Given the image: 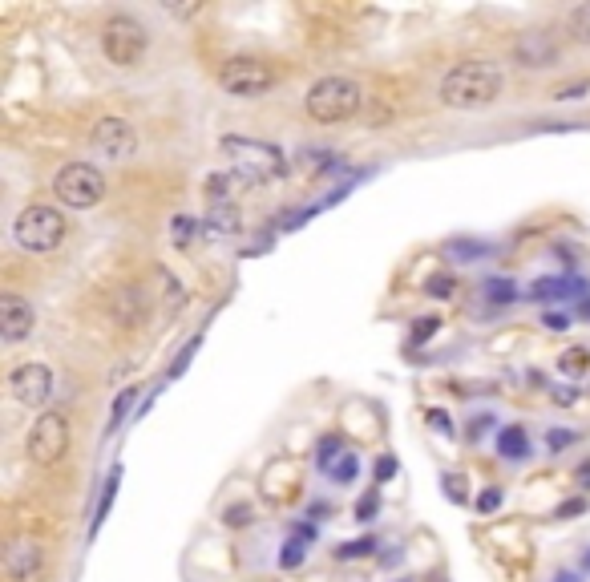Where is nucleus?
<instances>
[{"label":"nucleus","mask_w":590,"mask_h":582,"mask_svg":"<svg viewBox=\"0 0 590 582\" xmlns=\"http://www.w3.org/2000/svg\"><path fill=\"white\" fill-rule=\"evenodd\" d=\"M558 582H578V574H558Z\"/></svg>","instance_id":"obj_44"},{"label":"nucleus","mask_w":590,"mask_h":582,"mask_svg":"<svg viewBox=\"0 0 590 582\" xmlns=\"http://www.w3.org/2000/svg\"><path fill=\"white\" fill-rule=\"evenodd\" d=\"M89 146L97 150L102 162L122 166V162H130L138 154V130L126 118H97L93 130H89Z\"/></svg>","instance_id":"obj_8"},{"label":"nucleus","mask_w":590,"mask_h":582,"mask_svg":"<svg viewBox=\"0 0 590 582\" xmlns=\"http://www.w3.org/2000/svg\"><path fill=\"white\" fill-rule=\"evenodd\" d=\"M586 93H590V85H586V81H578V85L558 89V93H554V102H578V97H586Z\"/></svg>","instance_id":"obj_35"},{"label":"nucleus","mask_w":590,"mask_h":582,"mask_svg":"<svg viewBox=\"0 0 590 582\" xmlns=\"http://www.w3.org/2000/svg\"><path fill=\"white\" fill-rule=\"evenodd\" d=\"M570 291H582V296H590V283L582 279H562V275H554V279H534V287L526 291L530 300H566Z\"/></svg>","instance_id":"obj_14"},{"label":"nucleus","mask_w":590,"mask_h":582,"mask_svg":"<svg viewBox=\"0 0 590 582\" xmlns=\"http://www.w3.org/2000/svg\"><path fill=\"white\" fill-rule=\"evenodd\" d=\"M219 85L231 97H263L279 85V73H275V65H267L259 57H231L219 69Z\"/></svg>","instance_id":"obj_7"},{"label":"nucleus","mask_w":590,"mask_h":582,"mask_svg":"<svg viewBox=\"0 0 590 582\" xmlns=\"http://www.w3.org/2000/svg\"><path fill=\"white\" fill-rule=\"evenodd\" d=\"M445 255L453 259V263H477V259H489L494 255V243H481V239H449L445 243Z\"/></svg>","instance_id":"obj_18"},{"label":"nucleus","mask_w":590,"mask_h":582,"mask_svg":"<svg viewBox=\"0 0 590 582\" xmlns=\"http://www.w3.org/2000/svg\"><path fill=\"white\" fill-rule=\"evenodd\" d=\"M376 506H380V498H376V490H372V494H364V498H360L356 518H360V522H372V518H376Z\"/></svg>","instance_id":"obj_34"},{"label":"nucleus","mask_w":590,"mask_h":582,"mask_svg":"<svg viewBox=\"0 0 590 582\" xmlns=\"http://www.w3.org/2000/svg\"><path fill=\"white\" fill-rule=\"evenodd\" d=\"M223 154L231 158V170L243 174L247 182H263L287 170V158L275 142H259V138H223Z\"/></svg>","instance_id":"obj_4"},{"label":"nucleus","mask_w":590,"mask_h":582,"mask_svg":"<svg viewBox=\"0 0 590 582\" xmlns=\"http://www.w3.org/2000/svg\"><path fill=\"white\" fill-rule=\"evenodd\" d=\"M199 348H203V332H194V336H190V340H186V344L178 348L174 364L166 368V380H178V376H182V372L190 368V360H194V356H199Z\"/></svg>","instance_id":"obj_20"},{"label":"nucleus","mask_w":590,"mask_h":582,"mask_svg":"<svg viewBox=\"0 0 590 582\" xmlns=\"http://www.w3.org/2000/svg\"><path fill=\"white\" fill-rule=\"evenodd\" d=\"M33 324H37L33 304L25 296H17V291H5V300H0V340L21 344L25 336H33Z\"/></svg>","instance_id":"obj_11"},{"label":"nucleus","mask_w":590,"mask_h":582,"mask_svg":"<svg viewBox=\"0 0 590 582\" xmlns=\"http://www.w3.org/2000/svg\"><path fill=\"white\" fill-rule=\"evenodd\" d=\"M558 368H562V372H570V376H582V372L590 368V352H586V348H570V352H562Z\"/></svg>","instance_id":"obj_26"},{"label":"nucleus","mask_w":590,"mask_h":582,"mask_svg":"<svg viewBox=\"0 0 590 582\" xmlns=\"http://www.w3.org/2000/svg\"><path fill=\"white\" fill-rule=\"evenodd\" d=\"M118 485H122V465H114L110 477H106V485H102V502H97V510H93L89 538H97V530L106 526V518H110V510H114V498H118Z\"/></svg>","instance_id":"obj_15"},{"label":"nucleus","mask_w":590,"mask_h":582,"mask_svg":"<svg viewBox=\"0 0 590 582\" xmlns=\"http://www.w3.org/2000/svg\"><path fill=\"white\" fill-rule=\"evenodd\" d=\"M429 421H433V429H437V433H445V437H453V421H449V417H445L441 409H433V413H429Z\"/></svg>","instance_id":"obj_40"},{"label":"nucleus","mask_w":590,"mask_h":582,"mask_svg":"<svg viewBox=\"0 0 590 582\" xmlns=\"http://www.w3.org/2000/svg\"><path fill=\"white\" fill-rule=\"evenodd\" d=\"M328 477H332V481H340V485L356 481V477H360V457H356V453H344V457H340V465H336Z\"/></svg>","instance_id":"obj_27"},{"label":"nucleus","mask_w":590,"mask_h":582,"mask_svg":"<svg viewBox=\"0 0 590 582\" xmlns=\"http://www.w3.org/2000/svg\"><path fill=\"white\" fill-rule=\"evenodd\" d=\"M498 453H502L506 461H526V457H530V433H526L522 425H506V429L498 433Z\"/></svg>","instance_id":"obj_17"},{"label":"nucleus","mask_w":590,"mask_h":582,"mask_svg":"<svg viewBox=\"0 0 590 582\" xmlns=\"http://www.w3.org/2000/svg\"><path fill=\"white\" fill-rule=\"evenodd\" d=\"M546 445H550V453H558V449L574 445V433H570V429H554V433L546 437Z\"/></svg>","instance_id":"obj_38"},{"label":"nucleus","mask_w":590,"mask_h":582,"mask_svg":"<svg viewBox=\"0 0 590 582\" xmlns=\"http://www.w3.org/2000/svg\"><path fill=\"white\" fill-rule=\"evenodd\" d=\"M5 574H9V582H41V574H45V550H41V542L17 538L5 550Z\"/></svg>","instance_id":"obj_12"},{"label":"nucleus","mask_w":590,"mask_h":582,"mask_svg":"<svg viewBox=\"0 0 590 582\" xmlns=\"http://www.w3.org/2000/svg\"><path fill=\"white\" fill-rule=\"evenodd\" d=\"M134 405H138V388H122L118 401H114V413H110L106 433H118V429L126 425V417H130V409H134Z\"/></svg>","instance_id":"obj_21"},{"label":"nucleus","mask_w":590,"mask_h":582,"mask_svg":"<svg viewBox=\"0 0 590 582\" xmlns=\"http://www.w3.org/2000/svg\"><path fill=\"white\" fill-rule=\"evenodd\" d=\"M239 211L235 207H215L211 215V235H239Z\"/></svg>","instance_id":"obj_23"},{"label":"nucleus","mask_w":590,"mask_h":582,"mask_svg":"<svg viewBox=\"0 0 590 582\" xmlns=\"http://www.w3.org/2000/svg\"><path fill=\"white\" fill-rule=\"evenodd\" d=\"M578 514H586V498H570V502H562V506L554 510L558 522H570V518H578Z\"/></svg>","instance_id":"obj_33"},{"label":"nucleus","mask_w":590,"mask_h":582,"mask_svg":"<svg viewBox=\"0 0 590 582\" xmlns=\"http://www.w3.org/2000/svg\"><path fill=\"white\" fill-rule=\"evenodd\" d=\"M542 324H546V332H566V328H570V320H566L562 312H546Z\"/></svg>","instance_id":"obj_39"},{"label":"nucleus","mask_w":590,"mask_h":582,"mask_svg":"<svg viewBox=\"0 0 590 582\" xmlns=\"http://www.w3.org/2000/svg\"><path fill=\"white\" fill-rule=\"evenodd\" d=\"M227 522H231V526H243V522H247V506H235V510H227Z\"/></svg>","instance_id":"obj_41"},{"label":"nucleus","mask_w":590,"mask_h":582,"mask_svg":"<svg viewBox=\"0 0 590 582\" xmlns=\"http://www.w3.org/2000/svg\"><path fill=\"white\" fill-rule=\"evenodd\" d=\"M425 291L433 300H449L453 291H457V279L453 275H429V283H425Z\"/></svg>","instance_id":"obj_29"},{"label":"nucleus","mask_w":590,"mask_h":582,"mask_svg":"<svg viewBox=\"0 0 590 582\" xmlns=\"http://www.w3.org/2000/svg\"><path fill=\"white\" fill-rule=\"evenodd\" d=\"M53 194L69 211H93L97 203L106 199V178H102V170L89 166V162H69V166L57 170Z\"/></svg>","instance_id":"obj_6"},{"label":"nucleus","mask_w":590,"mask_h":582,"mask_svg":"<svg viewBox=\"0 0 590 582\" xmlns=\"http://www.w3.org/2000/svg\"><path fill=\"white\" fill-rule=\"evenodd\" d=\"M401 582H405V578H401Z\"/></svg>","instance_id":"obj_46"},{"label":"nucleus","mask_w":590,"mask_h":582,"mask_svg":"<svg viewBox=\"0 0 590 582\" xmlns=\"http://www.w3.org/2000/svg\"><path fill=\"white\" fill-rule=\"evenodd\" d=\"M392 473H397V457L388 453V457H380V461H376V485H384Z\"/></svg>","instance_id":"obj_37"},{"label":"nucleus","mask_w":590,"mask_h":582,"mask_svg":"<svg viewBox=\"0 0 590 582\" xmlns=\"http://www.w3.org/2000/svg\"><path fill=\"white\" fill-rule=\"evenodd\" d=\"M65 215L57 211V207H45V203H33V207H25L21 215H17V223H13V239H17V247L21 251H29V255H49V251H57L61 243H65Z\"/></svg>","instance_id":"obj_3"},{"label":"nucleus","mask_w":590,"mask_h":582,"mask_svg":"<svg viewBox=\"0 0 590 582\" xmlns=\"http://www.w3.org/2000/svg\"><path fill=\"white\" fill-rule=\"evenodd\" d=\"M514 57H518L526 69H546V65L558 57V45L550 41V33L530 29V33H522V37L514 41Z\"/></svg>","instance_id":"obj_13"},{"label":"nucleus","mask_w":590,"mask_h":582,"mask_svg":"<svg viewBox=\"0 0 590 582\" xmlns=\"http://www.w3.org/2000/svg\"><path fill=\"white\" fill-rule=\"evenodd\" d=\"M146 49H150V33H146V25L138 17H130V13L106 17V25H102V53L110 57V65L134 69L146 57Z\"/></svg>","instance_id":"obj_5"},{"label":"nucleus","mask_w":590,"mask_h":582,"mask_svg":"<svg viewBox=\"0 0 590 582\" xmlns=\"http://www.w3.org/2000/svg\"><path fill=\"white\" fill-rule=\"evenodd\" d=\"M372 550H376V538H360V542H344L336 554L340 558H368Z\"/></svg>","instance_id":"obj_31"},{"label":"nucleus","mask_w":590,"mask_h":582,"mask_svg":"<svg viewBox=\"0 0 590 582\" xmlns=\"http://www.w3.org/2000/svg\"><path fill=\"white\" fill-rule=\"evenodd\" d=\"M304 558H308V546H304V538H287V542H283V550H279V566H283V570L304 566Z\"/></svg>","instance_id":"obj_24"},{"label":"nucleus","mask_w":590,"mask_h":582,"mask_svg":"<svg viewBox=\"0 0 590 582\" xmlns=\"http://www.w3.org/2000/svg\"><path fill=\"white\" fill-rule=\"evenodd\" d=\"M9 393H13L21 405H29V409L49 405V397H53V372H49V364H37V360L17 364V368L9 372Z\"/></svg>","instance_id":"obj_10"},{"label":"nucleus","mask_w":590,"mask_h":582,"mask_svg":"<svg viewBox=\"0 0 590 582\" xmlns=\"http://www.w3.org/2000/svg\"><path fill=\"white\" fill-rule=\"evenodd\" d=\"M304 106H308V118L320 122V126H336V122H348L360 114L364 106V93L352 77H320L308 97H304Z\"/></svg>","instance_id":"obj_2"},{"label":"nucleus","mask_w":590,"mask_h":582,"mask_svg":"<svg viewBox=\"0 0 590 582\" xmlns=\"http://www.w3.org/2000/svg\"><path fill=\"white\" fill-rule=\"evenodd\" d=\"M340 457H344V445H340V437H324V441L316 445V465H320L324 473H332V469L340 465Z\"/></svg>","instance_id":"obj_22"},{"label":"nucleus","mask_w":590,"mask_h":582,"mask_svg":"<svg viewBox=\"0 0 590 582\" xmlns=\"http://www.w3.org/2000/svg\"><path fill=\"white\" fill-rule=\"evenodd\" d=\"M69 441H73V429L65 421V413H45L33 421V433H29V461L37 465H57L65 453H69Z\"/></svg>","instance_id":"obj_9"},{"label":"nucleus","mask_w":590,"mask_h":582,"mask_svg":"<svg viewBox=\"0 0 590 582\" xmlns=\"http://www.w3.org/2000/svg\"><path fill=\"white\" fill-rule=\"evenodd\" d=\"M554 401H558V405H570V401H574V393H570V388H558Z\"/></svg>","instance_id":"obj_42"},{"label":"nucleus","mask_w":590,"mask_h":582,"mask_svg":"<svg viewBox=\"0 0 590 582\" xmlns=\"http://www.w3.org/2000/svg\"><path fill=\"white\" fill-rule=\"evenodd\" d=\"M437 328H441V320H437V316H425V320L413 324V340H429Z\"/></svg>","instance_id":"obj_36"},{"label":"nucleus","mask_w":590,"mask_h":582,"mask_svg":"<svg viewBox=\"0 0 590 582\" xmlns=\"http://www.w3.org/2000/svg\"><path fill=\"white\" fill-rule=\"evenodd\" d=\"M146 320V296H142V287H126L122 296H118V324L122 328H138Z\"/></svg>","instance_id":"obj_16"},{"label":"nucleus","mask_w":590,"mask_h":582,"mask_svg":"<svg viewBox=\"0 0 590 582\" xmlns=\"http://www.w3.org/2000/svg\"><path fill=\"white\" fill-rule=\"evenodd\" d=\"M582 574H590V550H582Z\"/></svg>","instance_id":"obj_43"},{"label":"nucleus","mask_w":590,"mask_h":582,"mask_svg":"<svg viewBox=\"0 0 590 582\" xmlns=\"http://www.w3.org/2000/svg\"><path fill=\"white\" fill-rule=\"evenodd\" d=\"M498 506H502V490H494V485H489V490H481V494H477V510H481V514H494Z\"/></svg>","instance_id":"obj_32"},{"label":"nucleus","mask_w":590,"mask_h":582,"mask_svg":"<svg viewBox=\"0 0 590 582\" xmlns=\"http://www.w3.org/2000/svg\"><path fill=\"white\" fill-rule=\"evenodd\" d=\"M582 316H586V320H590V300H586V304H582Z\"/></svg>","instance_id":"obj_45"},{"label":"nucleus","mask_w":590,"mask_h":582,"mask_svg":"<svg viewBox=\"0 0 590 582\" xmlns=\"http://www.w3.org/2000/svg\"><path fill=\"white\" fill-rule=\"evenodd\" d=\"M566 25H570V33L578 41H590V0H586V5H578V9H570Z\"/></svg>","instance_id":"obj_25"},{"label":"nucleus","mask_w":590,"mask_h":582,"mask_svg":"<svg viewBox=\"0 0 590 582\" xmlns=\"http://www.w3.org/2000/svg\"><path fill=\"white\" fill-rule=\"evenodd\" d=\"M199 231H203V223H199V219H186V215H178L170 235H174V243H178V247H186V243H190L194 235H199Z\"/></svg>","instance_id":"obj_28"},{"label":"nucleus","mask_w":590,"mask_h":582,"mask_svg":"<svg viewBox=\"0 0 590 582\" xmlns=\"http://www.w3.org/2000/svg\"><path fill=\"white\" fill-rule=\"evenodd\" d=\"M485 300L489 304H514L518 300V283L514 279H502V275H494V279H485Z\"/></svg>","instance_id":"obj_19"},{"label":"nucleus","mask_w":590,"mask_h":582,"mask_svg":"<svg viewBox=\"0 0 590 582\" xmlns=\"http://www.w3.org/2000/svg\"><path fill=\"white\" fill-rule=\"evenodd\" d=\"M231 186H235V182H231L227 174H215V178L207 182V190H211V203H215V207H223V199H231Z\"/></svg>","instance_id":"obj_30"},{"label":"nucleus","mask_w":590,"mask_h":582,"mask_svg":"<svg viewBox=\"0 0 590 582\" xmlns=\"http://www.w3.org/2000/svg\"><path fill=\"white\" fill-rule=\"evenodd\" d=\"M502 69L494 61H461L441 77V106L449 110H489L502 97Z\"/></svg>","instance_id":"obj_1"}]
</instances>
